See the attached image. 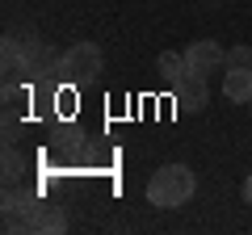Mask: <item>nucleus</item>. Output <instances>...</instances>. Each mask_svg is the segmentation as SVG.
<instances>
[{
	"mask_svg": "<svg viewBox=\"0 0 252 235\" xmlns=\"http://www.w3.org/2000/svg\"><path fill=\"white\" fill-rule=\"evenodd\" d=\"M21 101H26V88L17 80H4V109H17Z\"/></svg>",
	"mask_w": 252,
	"mask_h": 235,
	"instance_id": "11",
	"label": "nucleus"
},
{
	"mask_svg": "<svg viewBox=\"0 0 252 235\" xmlns=\"http://www.w3.org/2000/svg\"><path fill=\"white\" fill-rule=\"evenodd\" d=\"M156 72H160V84L177 88V84L189 76V59H185V51H160V63H156Z\"/></svg>",
	"mask_w": 252,
	"mask_h": 235,
	"instance_id": "7",
	"label": "nucleus"
},
{
	"mask_svg": "<svg viewBox=\"0 0 252 235\" xmlns=\"http://www.w3.org/2000/svg\"><path fill=\"white\" fill-rule=\"evenodd\" d=\"M172 97H177V105L185 109V114H198V109H206V101H210V88H206V76L202 72H193L189 67V76L172 88Z\"/></svg>",
	"mask_w": 252,
	"mask_h": 235,
	"instance_id": "5",
	"label": "nucleus"
},
{
	"mask_svg": "<svg viewBox=\"0 0 252 235\" xmlns=\"http://www.w3.org/2000/svg\"><path fill=\"white\" fill-rule=\"evenodd\" d=\"M34 231H38V235H59V231H67V214H63V206L42 202V206H38V218H34Z\"/></svg>",
	"mask_w": 252,
	"mask_h": 235,
	"instance_id": "8",
	"label": "nucleus"
},
{
	"mask_svg": "<svg viewBox=\"0 0 252 235\" xmlns=\"http://www.w3.org/2000/svg\"><path fill=\"white\" fill-rule=\"evenodd\" d=\"M42 202L30 189H17V185H4V231H34V218Z\"/></svg>",
	"mask_w": 252,
	"mask_h": 235,
	"instance_id": "3",
	"label": "nucleus"
},
{
	"mask_svg": "<svg viewBox=\"0 0 252 235\" xmlns=\"http://www.w3.org/2000/svg\"><path fill=\"white\" fill-rule=\"evenodd\" d=\"M244 202H248V206H252V172H248V176H244Z\"/></svg>",
	"mask_w": 252,
	"mask_h": 235,
	"instance_id": "13",
	"label": "nucleus"
},
{
	"mask_svg": "<svg viewBox=\"0 0 252 235\" xmlns=\"http://www.w3.org/2000/svg\"><path fill=\"white\" fill-rule=\"evenodd\" d=\"M193 193H198V176H193V168H185V164H164L160 172H152V181H147V202L160 206V210L185 206Z\"/></svg>",
	"mask_w": 252,
	"mask_h": 235,
	"instance_id": "1",
	"label": "nucleus"
},
{
	"mask_svg": "<svg viewBox=\"0 0 252 235\" xmlns=\"http://www.w3.org/2000/svg\"><path fill=\"white\" fill-rule=\"evenodd\" d=\"M223 97L235 105H248L252 101V67H227L223 72Z\"/></svg>",
	"mask_w": 252,
	"mask_h": 235,
	"instance_id": "6",
	"label": "nucleus"
},
{
	"mask_svg": "<svg viewBox=\"0 0 252 235\" xmlns=\"http://www.w3.org/2000/svg\"><path fill=\"white\" fill-rule=\"evenodd\" d=\"M21 135V122H17V109H4V143H17Z\"/></svg>",
	"mask_w": 252,
	"mask_h": 235,
	"instance_id": "12",
	"label": "nucleus"
},
{
	"mask_svg": "<svg viewBox=\"0 0 252 235\" xmlns=\"http://www.w3.org/2000/svg\"><path fill=\"white\" fill-rule=\"evenodd\" d=\"M185 59H189V67L202 72V76L223 72V67H227V51L215 42V38H198V42H189L185 46Z\"/></svg>",
	"mask_w": 252,
	"mask_h": 235,
	"instance_id": "4",
	"label": "nucleus"
},
{
	"mask_svg": "<svg viewBox=\"0 0 252 235\" xmlns=\"http://www.w3.org/2000/svg\"><path fill=\"white\" fill-rule=\"evenodd\" d=\"M248 109H252V101H248Z\"/></svg>",
	"mask_w": 252,
	"mask_h": 235,
	"instance_id": "14",
	"label": "nucleus"
},
{
	"mask_svg": "<svg viewBox=\"0 0 252 235\" xmlns=\"http://www.w3.org/2000/svg\"><path fill=\"white\" fill-rule=\"evenodd\" d=\"M227 67H252V46H231L227 51Z\"/></svg>",
	"mask_w": 252,
	"mask_h": 235,
	"instance_id": "10",
	"label": "nucleus"
},
{
	"mask_svg": "<svg viewBox=\"0 0 252 235\" xmlns=\"http://www.w3.org/2000/svg\"><path fill=\"white\" fill-rule=\"evenodd\" d=\"M105 72V55H101L97 42H76L63 51V63H59V80L67 84H89Z\"/></svg>",
	"mask_w": 252,
	"mask_h": 235,
	"instance_id": "2",
	"label": "nucleus"
},
{
	"mask_svg": "<svg viewBox=\"0 0 252 235\" xmlns=\"http://www.w3.org/2000/svg\"><path fill=\"white\" fill-rule=\"evenodd\" d=\"M0 176H4V185H17L21 176H26V160H21V151H17V143H4V155H0Z\"/></svg>",
	"mask_w": 252,
	"mask_h": 235,
	"instance_id": "9",
	"label": "nucleus"
}]
</instances>
